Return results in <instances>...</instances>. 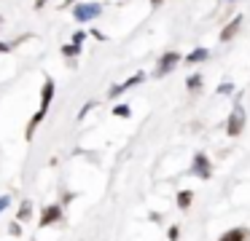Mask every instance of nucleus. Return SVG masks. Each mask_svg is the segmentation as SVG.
<instances>
[{"mask_svg": "<svg viewBox=\"0 0 250 241\" xmlns=\"http://www.w3.org/2000/svg\"><path fill=\"white\" fill-rule=\"evenodd\" d=\"M194 174H199L202 180H207V177H210V161H207L205 153H199L194 158Z\"/></svg>", "mask_w": 250, "mask_h": 241, "instance_id": "20e7f679", "label": "nucleus"}, {"mask_svg": "<svg viewBox=\"0 0 250 241\" xmlns=\"http://www.w3.org/2000/svg\"><path fill=\"white\" fill-rule=\"evenodd\" d=\"M27 217H30V201H24L22 209H19V214H17V220L22 222V220H27Z\"/></svg>", "mask_w": 250, "mask_h": 241, "instance_id": "f8f14e48", "label": "nucleus"}, {"mask_svg": "<svg viewBox=\"0 0 250 241\" xmlns=\"http://www.w3.org/2000/svg\"><path fill=\"white\" fill-rule=\"evenodd\" d=\"M146 78V75L143 73H137V75H132L129 80H126V83H121V86H116V89H110V96H116V94H121V91H126L129 89V86H135V83H140V80Z\"/></svg>", "mask_w": 250, "mask_h": 241, "instance_id": "6e6552de", "label": "nucleus"}, {"mask_svg": "<svg viewBox=\"0 0 250 241\" xmlns=\"http://www.w3.org/2000/svg\"><path fill=\"white\" fill-rule=\"evenodd\" d=\"M178 59H180V56H178L175 51H167V54L162 56V62H159V67H156V75H167L169 70L178 64Z\"/></svg>", "mask_w": 250, "mask_h": 241, "instance_id": "f03ea898", "label": "nucleus"}, {"mask_svg": "<svg viewBox=\"0 0 250 241\" xmlns=\"http://www.w3.org/2000/svg\"><path fill=\"white\" fill-rule=\"evenodd\" d=\"M242 126H245V112L237 107V110L231 112V118H229V134H231V137H237V134L242 131Z\"/></svg>", "mask_w": 250, "mask_h": 241, "instance_id": "7ed1b4c3", "label": "nucleus"}, {"mask_svg": "<svg viewBox=\"0 0 250 241\" xmlns=\"http://www.w3.org/2000/svg\"><path fill=\"white\" fill-rule=\"evenodd\" d=\"M83 37H86L83 32H76V35H73V43H78V46H81V43H83Z\"/></svg>", "mask_w": 250, "mask_h": 241, "instance_id": "f3484780", "label": "nucleus"}, {"mask_svg": "<svg viewBox=\"0 0 250 241\" xmlns=\"http://www.w3.org/2000/svg\"><path fill=\"white\" fill-rule=\"evenodd\" d=\"M245 239H248V230H245V228H234V230H229L221 241H245Z\"/></svg>", "mask_w": 250, "mask_h": 241, "instance_id": "1a4fd4ad", "label": "nucleus"}, {"mask_svg": "<svg viewBox=\"0 0 250 241\" xmlns=\"http://www.w3.org/2000/svg\"><path fill=\"white\" fill-rule=\"evenodd\" d=\"M62 54H65V56H76V54H78V43H73V46H65V48H62Z\"/></svg>", "mask_w": 250, "mask_h": 241, "instance_id": "ddd939ff", "label": "nucleus"}, {"mask_svg": "<svg viewBox=\"0 0 250 241\" xmlns=\"http://www.w3.org/2000/svg\"><path fill=\"white\" fill-rule=\"evenodd\" d=\"M242 27V16H237V19H231L226 27H223V32H221V40H231L234 35H237V30Z\"/></svg>", "mask_w": 250, "mask_h": 241, "instance_id": "0eeeda50", "label": "nucleus"}, {"mask_svg": "<svg viewBox=\"0 0 250 241\" xmlns=\"http://www.w3.org/2000/svg\"><path fill=\"white\" fill-rule=\"evenodd\" d=\"M178 236H180L178 225H175V228H169V241H178Z\"/></svg>", "mask_w": 250, "mask_h": 241, "instance_id": "2eb2a0df", "label": "nucleus"}, {"mask_svg": "<svg viewBox=\"0 0 250 241\" xmlns=\"http://www.w3.org/2000/svg\"><path fill=\"white\" fill-rule=\"evenodd\" d=\"M151 3H153V5H162V0H151Z\"/></svg>", "mask_w": 250, "mask_h": 241, "instance_id": "412c9836", "label": "nucleus"}, {"mask_svg": "<svg viewBox=\"0 0 250 241\" xmlns=\"http://www.w3.org/2000/svg\"><path fill=\"white\" fill-rule=\"evenodd\" d=\"M6 206H8V196H3V198H0V212H3Z\"/></svg>", "mask_w": 250, "mask_h": 241, "instance_id": "a211bd4d", "label": "nucleus"}, {"mask_svg": "<svg viewBox=\"0 0 250 241\" xmlns=\"http://www.w3.org/2000/svg\"><path fill=\"white\" fill-rule=\"evenodd\" d=\"M51 96H54V80H46V86H43V102H41V110L33 115V121H30V126H27V139L35 134V129H38V123L43 121V115H46V110H49V102H51Z\"/></svg>", "mask_w": 250, "mask_h": 241, "instance_id": "f257e3e1", "label": "nucleus"}, {"mask_svg": "<svg viewBox=\"0 0 250 241\" xmlns=\"http://www.w3.org/2000/svg\"><path fill=\"white\" fill-rule=\"evenodd\" d=\"M46 3V0H35V5H38V8H41V5H43Z\"/></svg>", "mask_w": 250, "mask_h": 241, "instance_id": "aec40b11", "label": "nucleus"}, {"mask_svg": "<svg viewBox=\"0 0 250 241\" xmlns=\"http://www.w3.org/2000/svg\"><path fill=\"white\" fill-rule=\"evenodd\" d=\"M116 115H129V107H126V105L116 107Z\"/></svg>", "mask_w": 250, "mask_h": 241, "instance_id": "dca6fc26", "label": "nucleus"}, {"mask_svg": "<svg viewBox=\"0 0 250 241\" xmlns=\"http://www.w3.org/2000/svg\"><path fill=\"white\" fill-rule=\"evenodd\" d=\"M205 56H207V48H196V51L188 54V59H186V62H202Z\"/></svg>", "mask_w": 250, "mask_h": 241, "instance_id": "9b49d317", "label": "nucleus"}, {"mask_svg": "<svg viewBox=\"0 0 250 241\" xmlns=\"http://www.w3.org/2000/svg\"><path fill=\"white\" fill-rule=\"evenodd\" d=\"M100 14V5H78L76 8V19L78 21H89V19H94V16Z\"/></svg>", "mask_w": 250, "mask_h": 241, "instance_id": "423d86ee", "label": "nucleus"}, {"mask_svg": "<svg viewBox=\"0 0 250 241\" xmlns=\"http://www.w3.org/2000/svg\"><path fill=\"white\" fill-rule=\"evenodd\" d=\"M199 86H202V78H199V75H191V78H188V89L194 91V89H199Z\"/></svg>", "mask_w": 250, "mask_h": 241, "instance_id": "4468645a", "label": "nucleus"}, {"mask_svg": "<svg viewBox=\"0 0 250 241\" xmlns=\"http://www.w3.org/2000/svg\"><path fill=\"white\" fill-rule=\"evenodd\" d=\"M0 51H8V46H6V43H0Z\"/></svg>", "mask_w": 250, "mask_h": 241, "instance_id": "6ab92c4d", "label": "nucleus"}, {"mask_svg": "<svg viewBox=\"0 0 250 241\" xmlns=\"http://www.w3.org/2000/svg\"><path fill=\"white\" fill-rule=\"evenodd\" d=\"M191 198H194V196H191V190H183V193L178 196V206H180V209H188V206H191Z\"/></svg>", "mask_w": 250, "mask_h": 241, "instance_id": "9d476101", "label": "nucleus"}, {"mask_svg": "<svg viewBox=\"0 0 250 241\" xmlns=\"http://www.w3.org/2000/svg\"><path fill=\"white\" fill-rule=\"evenodd\" d=\"M60 217H62V209H60V206H46L43 214H41V228H46V225L57 222Z\"/></svg>", "mask_w": 250, "mask_h": 241, "instance_id": "39448f33", "label": "nucleus"}]
</instances>
